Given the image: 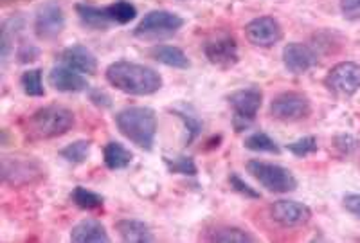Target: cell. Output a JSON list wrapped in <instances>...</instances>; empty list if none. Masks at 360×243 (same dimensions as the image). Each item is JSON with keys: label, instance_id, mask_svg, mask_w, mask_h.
Segmentation results:
<instances>
[{"label": "cell", "instance_id": "cell-1", "mask_svg": "<svg viewBox=\"0 0 360 243\" xmlns=\"http://www.w3.org/2000/svg\"><path fill=\"white\" fill-rule=\"evenodd\" d=\"M105 76L112 87L130 96H152L162 88V78L157 70L127 60L108 65Z\"/></svg>", "mask_w": 360, "mask_h": 243}, {"label": "cell", "instance_id": "cell-2", "mask_svg": "<svg viewBox=\"0 0 360 243\" xmlns=\"http://www.w3.org/2000/svg\"><path fill=\"white\" fill-rule=\"evenodd\" d=\"M115 126L130 143L139 146L141 150L153 148L157 136V116L152 108L148 107H128L117 112Z\"/></svg>", "mask_w": 360, "mask_h": 243}, {"label": "cell", "instance_id": "cell-3", "mask_svg": "<svg viewBox=\"0 0 360 243\" xmlns=\"http://www.w3.org/2000/svg\"><path fill=\"white\" fill-rule=\"evenodd\" d=\"M76 119L74 114L65 107L60 105H49V107L38 108L34 114L25 121L24 132L31 140H47L54 137L65 136L74 126Z\"/></svg>", "mask_w": 360, "mask_h": 243}, {"label": "cell", "instance_id": "cell-4", "mask_svg": "<svg viewBox=\"0 0 360 243\" xmlns=\"http://www.w3.org/2000/svg\"><path fill=\"white\" fill-rule=\"evenodd\" d=\"M247 171L270 193H290L297 188L294 173L283 166L252 159V161L247 162Z\"/></svg>", "mask_w": 360, "mask_h": 243}, {"label": "cell", "instance_id": "cell-5", "mask_svg": "<svg viewBox=\"0 0 360 243\" xmlns=\"http://www.w3.org/2000/svg\"><path fill=\"white\" fill-rule=\"evenodd\" d=\"M2 178L11 188H25L45 178L40 162L25 155H11L2 159Z\"/></svg>", "mask_w": 360, "mask_h": 243}, {"label": "cell", "instance_id": "cell-6", "mask_svg": "<svg viewBox=\"0 0 360 243\" xmlns=\"http://www.w3.org/2000/svg\"><path fill=\"white\" fill-rule=\"evenodd\" d=\"M233 108V126L236 132H243L254 123L262 108L263 94L259 88H240L227 98Z\"/></svg>", "mask_w": 360, "mask_h": 243}, {"label": "cell", "instance_id": "cell-7", "mask_svg": "<svg viewBox=\"0 0 360 243\" xmlns=\"http://www.w3.org/2000/svg\"><path fill=\"white\" fill-rule=\"evenodd\" d=\"M184 25V18L172 11H150L134 29V37L141 40H155V38L172 37Z\"/></svg>", "mask_w": 360, "mask_h": 243}, {"label": "cell", "instance_id": "cell-8", "mask_svg": "<svg viewBox=\"0 0 360 243\" xmlns=\"http://www.w3.org/2000/svg\"><path fill=\"white\" fill-rule=\"evenodd\" d=\"M270 114L285 123L307 119L311 114V101L301 92H283L272 99Z\"/></svg>", "mask_w": 360, "mask_h": 243}, {"label": "cell", "instance_id": "cell-9", "mask_svg": "<svg viewBox=\"0 0 360 243\" xmlns=\"http://www.w3.org/2000/svg\"><path fill=\"white\" fill-rule=\"evenodd\" d=\"M65 29V11L56 0H49L37 11L34 17V34L40 40L49 41L58 38Z\"/></svg>", "mask_w": 360, "mask_h": 243}, {"label": "cell", "instance_id": "cell-10", "mask_svg": "<svg viewBox=\"0 0 360 243\" xmlns=\"http://www.w3.org/2000/svg\"><path fill=\"white\" fill-rule=\"evenodd\" d=\"M326 87L340 98H349L360 88V65L355 62H340L326 74Z\"/></svg>", "mask_w": 360, "mask_h": 243}, {"label": "cell", "instance_id": "cell-11", "mask_svg": "<svg viewBox=\"0 0 360 243\" xmlns=\"http://www.w3.org/2000/svg\"><path fill=\"white\" fill-rule=\"evenodd\" d=\"M205 58L220 69H231L238 63V44L231 34H220L205 41Z\"/></svg>", "mask_w": 360, "mask_h": 243}, {"label": "cell", "instance_id": "cell-12", "mask_svg": "<svg viewBox=\"0 0 360 243\" xmlns=\"http://www.w3.org/2000/svg\"><path fill=\"white\" fill-rule=\"evenodd\" d=\"M245 37L256 47H272L281 41L283 29L276 18L259 17L245 25Z\"/></svg>", "mask_w": 360, "mask_h": 243}, {"label": "cell", "instance_id": "cell-13", "mask_svg": "<svg viewBox=\"0 0 360 243\" xmlns=\"http://www.w3.org/2000/svg\"><path fill=\"white\" fill-rule=\"evenodd\" d=\"M270 216L283 227H301L310 222L311 209L295 200H276L270 206Z\"/></svg>", "mask_w": 360, "mask_h": 243}, {"label": "cell", "instance_id": "cell-14", "mask_svg": "<svg viewBox=\"0 0 360 243\" xmlns=\"http://www.w3.org/2000/svg\"><path fill=\"white\" fill-rule=\"evenodd\" d=\"M283 63L292 74H304L311 67L317 65V54L308 46L292 41L283 49Z\"/></svg>", "mask_w": 360, "mask_h": 243}, {"label": "cell", "instance_id": "cell-15", "mask_svg": "<svg viewBox=\"0 0 360 243\" xmlns=\"http://www.w3.org/2000/svg\"><path fill=\"white\" fill-rule=\"evenodd\" d=\"M58 60L65 67L78 70L82 74H96L98 72V58L85 46L67 47L60 53Z\"/></svg>", "mask_w": 360, "mask_h": 243}, {"label": "cell", "instance_id": "cell-16", "mask_svg": "<svg viewBox=\"0 0 360 243\" xmlns=\"http://www.w3.org/2000/svg\"><path fill=\"white\" fill-rule=\"evenodd\" d=\"M51 87L58 92H67V94H78L89 88V83L78 74V70H72L69 67H54L49 74Z\"/></svg>", "mask_w": 360, "mask_h": 243}, {"label": "cell", "instance_id": "cell-17", "mask_svg": "<svg viewBox=\"0 0 360 243\" xmlns=\"http://www.w3.org/2000/svg\"><path fill=\"white\" fill-rule=\"evenodd\" d=\"M70 242L74 243H108L110 236L107 232V227L99 220L86 218L72 227L70 231Z\"/></svg>", "mask_w": 360, "mask_h": 243}, {"label": "cell", "instance_id": "cell-18", "mask_svg": "<svg viewBox=\"0 0 360 243\" xmlns=\"http://www.w3.org/2000/svg\"><path fill=\"white\" fill-rule=\"evenodd\" d=\"M115 231L121 236V239L127 243H152L155 242L152 229L141 220L123 218L115 222Z\"/></svg>", "mask_w": 360, "mask_h": 243}, {"label": "cell", "instance_id": "cell-19", "mask_svg": "<svg viewBox=\"0 0 360 243\" xmlns=\"http://www.w3.org/2000/svg\"><path fill=\"white\" fill-rule=\"evenodd\" d=\"M76 13H78L82 24L85 27H89V29L105 31L114 25L107 6L105 8H98V6L90 4H76Z\"/></svg>", "mask_w": 360, "mask_h": 243}, {"label": "cell", "instance_id": "cell-20", "mask_svg": "<svg viewBox=\"0 0 360 243\" xmlns=\"http://www.w3.org/2000/svg\"><path fill=\"white\" fill-rule=\"evenodd\" d=\"M205 239L218 243H254L256 238L245 229L234 225H217L205 232Z\"/></svg>", "mask_w": 360, "mask_h": 243}, {"label": "cell", "instance_id": "cell-21", "mask_svg": "<svg viewBox=\"0 0 360 243\" xmlns=\"http://www.w3.org/2000/svg\"><path fill=\"white\" fill-rule=\"evenodd\" d=\"M150 56H152L155 62L162 63V65L173 67V69H188V67L191 65L188 54L175 46H155L150 51Z\"/></svg>", "mask_w": 360, "mask_h": 243}, {"label": "cell", "instance_id": "cell-22", "mask_svg": "<svg viewBox=\"0 0 360 243\" xmlns=\"http://www.w3.org/2000/svg\"><path fill=\"white\" fill-rule=\"evenodd\" d=\"M103 159H105V166L112 171L117 169H124L131 164L134 161V153L121 143L110 140L105 148H103Z\"/></svg>", "mask_w": 360, "mask_h": 243}, {"label": "cell", "instance_id": "cell-23", "mask_svg": "<svg viewBox=\"0 0 360 243\" xmlns=\"http://www.w3.org/2000/svg\"><path fill=\"white\" fill-rule=\"evenodd\" d=\"M70 198H72L74 206H78L79 209H85V211L101 209L103 204H105V198H103L101 195L86 190V188H82V185L74 188Z\"/></svg>", "mask_w": 360, "mask_h": 243}, {"label": "cell", "instance_id": "cell-24", "mask_svg": "<svg viewBox=\"0 0 360 243\" xmlns=\"http://www.w3.org/2000/svg\"><path fill=\"white\" fill-rule=\"evenodd\" d=\"M245 148L250 150V152L274 153V155H279V153H281V148L278 146V143L265 132H254L252 136L247 137Z\"/></svg>", "mask_w": 360, "mask_h": 243}, {"label": "cell", "instance_id": "cell-25", "mask_svg": "<svg viewBox=\"0 0 360 243\" xmlns=\"http://www.w3.org/2000/svg\"><path fill=\"white\" fill-rule=\"evenodd\" d=\"M90 146H92V143L86 139L74 140V143L67 145L63 150H60V157L65 159L67 162H72V164H82V162L89 159Z\"/></svg>", "mask_w": 360, "mask_h": 243}, {"label": "cell", "instance_id": "cell-26", "mask_svg": "<svg viewBox=\"0 0 360 243\" xmlns=\"http://www.w3.org/2000/svg\"><path fill=\"white\" fill-rule=\"evenodd\" d=\"M107 8L114 25H127L137 17V8L128 0H117V2H112L110 6H107Z\"/></svg>", "mask_w": 360, "mask_h": 243}, {"label": "cell", "instance_id": "cell-27", "mask_svg": "<svg viewBox=\"0 0 360 243\" xmlns=\"http://www.w3.org/2000/svg\"><path fill=\"white\" fill-rule=\"evenodd\" d=\"M20 85L25 94L31 96V98H41V96H45L40 69H31L27 72H24L20 78Z\"/></svg>", "mask_w": 360, "mask_h": 243}, {"label": "cell", "instance_id": "cell-28", "mask_svg": "<svg viewBox=\"0 0 360 243\" xmlns=\"http://www.w3.org/2000/svg\"><path fill=\"white\" fill-rule=\"evenodd\" d=\"M164 164L168 166L172 173L188 175V177H195L197 175V164H195L191 157H176V159L164 157Z\"/></svg>", "mask_w": 360, "mask_h": 243}, {"label": "cell", "instance_id": "cell-29", "mask_svg": "<svg viewBox=\"0 0 360 243\" xmlns=\"http://www.w3.org/2000/svg\"><path fill=\"white\" fill-rule=\"evenodd\" d=\"M288 152L294 153L295 157H308L311 153L317 152V140L315 137H301V139L294 140L290 145L287 146Z\"/></svg>", "mask_w": 360, "mask_h": 243}, {"label": "cell", "instance_id": "cell-30", "mask_svg": "<svg viewBox=\"0 0 360 243\" xmlns=\"http://www.w3.org/2000/svg\"><path fill=\"white\" fill-rule=\"evenodd\" d=\"M173 114H175V116H179L180 121L184 123L186 130H188V139H186V143H188V145H189V143H193V140H195L198 137V133H200L202 123L197 119V117L189 116V114H184V112L175 110V112H173Z\"/></svg>", "mask_w": 360, "mask_h": 243}, {"label": "cell", "instance_id": "cell-31", "mask_svg": "<svg viewBox=\"0 0 360 243\" xmlns=\"http://www.w3.org/2000/svg\"><path fill=\"white\" fill-rule=\"evenodd\" d=\"M229 184H231V188H233V190L236 191V193L243 195V197H247V198H259L258 191L254 190V188H250V185L247 184V182H243L242 178L238 177L236 173H231Z\"/></svg>", "mask_w": 360, "mask_h": 243}, {"label": "cell", "instance_id": "cell-32", "mask_svg": "<svg viewBox=\"0 0 360 243\" xmlns=\"http://www.w3.org/2000/svg\"><path fill=\"white\" fill-rule=\"evenodd\" d=\"M38 56H40V49L33 44H22L17 51V58L20 63H31L38 60Z\"/></svg>", "mask_w": 360, "mask_h": 243}, {"label": "cell", "instance_id": "cell-33", "mask_svg": "<svg viewBox=\"0 0 360 243\" xmlns=\"http://www.w3.org/2000/svg\"><path fill=\"white\" fill-rule=\"evenodd\" d=\"M340 11L348 20L360 18V0H340Z\"/></svg>", "mask_w": 360, "mask_h": 243}, {"label": "cell", "instance_id": "cell-34", "mask_svg": "<svg viewBox=\"0 0 360 243\" xmlns=\"http://www.w3.org/2000/svg\"><path fill=\"white\" fill-rule=\"evenodd\" d=\"M342 204L346 211H349L355 218L360 220V195H346Z\"/></svg>", "mask_w": 360, "mask_h": 243}, {"label": "cell", "instance_id": "cell-35", "mask_svg": "<svg viewBox=\"0 0 360 243\" xmlns=\"http://www.w3.org/2000/svg\"><path fill=\"white\" fill-rule=\"evenodd\" d=\"M90 99H92V103L96 105V107H103V108H108L110 107V98H108L107 94H105V92L103 91H92L90 92Z\"/></svg>", "mask_w": 360, "mask_h": 243}]
</instances>
